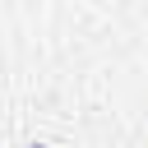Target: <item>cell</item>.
Here are the masks:
<instances>
[{
  "label": "cell",
  "mask_w": 148,
  "mask_h": 148,
  "mask_svg": "<svg viewBox=\"0 0 148 148\" xmlns=\"http://www.w3.org/2000/svg\"><path fill=\"white\" fill-rule=\"evenodd\" d=\"M28 148H46V143H28Z\"/></svg>",
  "instance_id": "obj_1"
}]
</instances>
